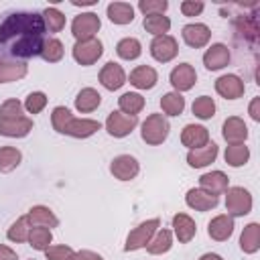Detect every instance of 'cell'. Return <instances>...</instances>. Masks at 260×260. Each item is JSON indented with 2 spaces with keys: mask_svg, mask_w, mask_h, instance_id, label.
Masks as SVG:
<instances>
[{
  "mask_svg": "<svg viewBox=\"0 0 260 260\" xmlns=\"http://www.w3.org/2000/svg\"><path fill=\"white\" fill-rule=\"evenodd\" d=\"M45 22L39 12H10L0 22V51L12 61H26L41 55L45 45Z\"/></svg>",
  "mask_w": 260,
  "mask_h": 260,
  "instance_id": "cell-1",
  "label": "cell"
},
{
  "mask_svg": "<svg viewBox=\"0 0 260 260\" xmlns=\"http://www.w3.org/2000/svg\"><path fill=\"white\" fill-rule=\"evenodd\" d=\"M169 132H171V124H169L167 116H162V114H150L140 124V136L150 146L162 144L169 138Z\"/></svg>",
  "mask_w": 260,
  "mask_h": 260,
  "instance_id": "cell-2",
  "label": "cell"
},
{
  "mask_svg": "<svg viewBox=\"0 0 260 260\" xmlns=\"http://www.w3.org/2000/svg\"><path fill=\"white\" fill-rule=\"evenodd\" d=\"M254 199L252 193L244 187H228L225 189V211L232 217H244L252 211Z\"/></svg>",
  "mask_w": 260,
  "mask_h": 260,
  "instance_id": "cell-3",
  "label": "cell"
},
{
  "mask_svg": "<svg viewBox=\"0 0 260 260\" xmlns=\"http://www.w3.org/2000/svg\"><path fill=\"white\" fill-rule=\"evenodd\" d=\"M160 228V219L158 217H152V219H146L142 223H138L126 238V244H124V252H136L140 248H144L152 236L156 234V230Z\"/></svg>",
  "mask_w": 260,
  "mask_h": 260,
  "instance_id": "cell-4",
  "label": "cell"
},
{
  "mask_svg": "<svg viewBox=\"0 0 260 260\" xmlns=\"http://www.w3.org/2000/svg\"><path fill=\"white\" fill-rule=\"evenodd\" d=\"M71 55L79 65L89 67L104 55V43L98 37L85 39V41H75V45L71 49Z\"/></svg>",
  "mask_w": 260,
  "mask_h": 260,
  "instance_id": "cell-5",
  "label": "cell"
},
{
  "mask_svg": "<svg viewBox=\"0 0 260 260\" xmlns=\"http://www.w3.org/2000/svg\"><path fill=\"white\" fill-rule=\"evenodd\" d=\"M136 126H138V116H130V114H124V112H120V110L110 112L108 118H106V122H104L106 132H108L110 136H114V138H124V136H128Z\"/></svg>",
  "mask_w": 260,
  "mask_h": 260,
  "instance_id": "cell-6",
  "label": "cell"
},
{
  "mask_svg": "<svg viewBox=\"0 0 260 260\" xmlns=\"http://www.w3.org/2000/svg\"><path fill=\"white\" fill-rule=\"evenodd\" d=\"M100 26H102V20L95 12H81L71 20V35L75 37V41L93 39Z\"/></svg>",
  "mask_w": 260,
  "mask_h": 260,
  "instance_id": "cell-7",
  "label": "cell"
},
{
  "mask_svg": "<svg viewBox=\"0 0 260 260\" xmlns=\"http://www.w3.org/2000/svg\"><path fill=\"white\" fill-rule=\"evenodd\" d=\"M177 53H179V43L173 35H160L150 41V55L158 63L173 61L177 57Z\"/></svg>",
  "mask_w": 260,
  "mask_h": 260,
  "instance_id": "cell-8",
  "label": "cell"
},
{
  "mask_svg": "<svg viewBox=\"0 0 260 260\" xmlns=\"http://www.w3.org/2000/svg\"><path fill=\"white\" fill-rule=\"evenodd\" d=\"M169 81H171V85H173V89L177 93L189 91L197 81V71H195V67L191 63H179V65H175L171 69Z\"/></svg>",
  "mask_w": 260,
  "mask_h": 260,
  "instance_id": "cell-9",
  "label": "cell"
},
{
  "mask_svg": "<svg viewBox=\"0 0 260 260\" xmlns=\"http://www.w3.org/2000/svg\"><path fill=\"white\" fill-rule=\"evenodd\" d=\"M110 173L118 181H132L140 173V162L132 154H118L110 162Z\"/></svg>",
  "mask_w": 260,
  "mask_h": 260,
  "instance_id": "cell-10",
  "label": "cell"
},
{
  "mask_svg": "<svg viewBox=\"0 0 260 260\" xmlns=\"http://www.w3.org/2000/svg\"><path fill=\"white\" fill-rule=\"evenodd\" d=\"M181 39H183V43H185L187 47H191V49H201V47H205V45L209 43L211 30H209V26L203 24V22H189V24H185V26L181 28Z\"/></svg>",
  "mask_w": 260,
  "mask_h": 260,
  "instance_id": "cell-11",
  "label": "cell"
},
{
  "mask_svg": "<svg viewBox=\"0 0 260 260\" xmlns=\"http://www.w3.org/2000/svg\"><path fill=\"white\" fill-rule=\"evenodd\" d=\"M221 136L228 144H246L248 140V126L240 116H230L221 124Z\"/></svg>",
  "mask_w": 260,
  "mask_h": 260,
  "instance_id": "cell-12",
  "label": "cell"
},
{
  "mask_svg": "<svg viewBox=\"0 0 260 260\" xmlns=\"http://www.w3.org/2000/svg\"><path fill=\"white\" fill-rule=\"evenodd\" d=\"M100 83L108 89V91H116L126 83V71L120 63L116 61H108L102 69H100Z\"/></svg>",
  "mask_w": 260,
  "mask_h": 260,
  "instance_id": "cell-13",
  "label": "cell"
},
{
  "mask_svg": "<svg viewBox=\"0 0 260 260\" xmlns=\"http://www.w3.org/2000/svg\"><path fill=\"white\" fill-rule=\"evenodd\" d=\"M215 91L225 100H238L244 95L246 85H244L242 77H238L236 73H225L215 79Z\"/></svg>",
  "mask_w": 260,
  "mask_h": 260,
  "instance_id": "cell-14",
  "label": "cell"
},
{
  "mask_svg": "<svg viewBox=\"0 0 260 260\" xmlns=\"http://www.w3.org/2000/svg\"><path fill=\"white\" fill-rule=\"evenodd\" d=\"M230 59H232L230 49L223 43H213L203 53V65H205L207 71H219V69H223L230 63Z\"/></svg>",
  "mask_w": 260,
  "mask_h": 260,
  "instance_id": "cell-15",
  "label": "cell"
},
{
  "mask_svg": "<svg viewBox=\"0 0 260 260\" xmlns=\"http://www.w3.org/2000/svg\"><path fill=\"white\" fill-rule=\"evenodd\" d=\"M185 203H187L191 209H195V211H209V209H215V207H217L219 197L213 195V193L203 191L201 187H193V189L187 191Z\"/></svg>",
  "mask_w": 260,
  "mask_h": 260,
  "instance_id": "cell-16",
  "label": "cell"
},
{
  "mask_svg": "<svg viewBox=\"0 0 260 260\" xmlns=\"http://www.w3.org/2000/svg\"><path fill=\"white\" fill-rule=\"evenodd\" d=\"M234 228H236L234 217L228 213H219V215L211 217V221L207 223V236L215 242H225L234 234Z\"/></svg>",
  "mask_w": 260,
  "mask_h": 260,
  "instance_id": "cell-17",
  "label": "cell"
},
{
  "mask_svg": "<svg viewBox=\"0 0 260 260\" xmlns=\"http://www.w3.org/2000/svg\"><path fill=\"white\" fill-rule=\"evenodd\" d=\"M209 142V130L201 124H187L181 130V144L187 146L189 150L201 148Z\"/></svg>",
  "mask_w": 260,
  "mask_h": 260,
  "instance_id": "cell-18",
  "label": "cell"
},
{
  "mask_svg": "<svg viewBox=\"0 0 260 260\" xmlns=\"http://www.w3.org/2000/svg\"><path fill=\"white\" fill-rule=\"evenodd\" d=\"M219 154V146L215 142H207L205 146L201 148H195V150H189L187 152V162L191 169H203L207 165H211Z\"/></svg>",
  "mask_w": 260,
  "mask_h": 260,
  "instance_id": "cell-19",
  "label": "cell"
},
{
  "mask_svg": "<svg viewBox=\"0 0 260 260\" xmlns=\"http://www.w3.org/2000/svg\"><path fill=\"white\" fill-rule=\"evenodd\" d=\"M173 236L181 242V244H189L195 234H197V225H195V219L187 213H175L173 215Z\"/></svg>",
  "mask_w": 260,
  "mask_h": 260,
  "instance_id": "cell-20",
  "label": "cell"
},
{
  "mask_svg": "<svg viewBox=\"0 0 260 260\" xmlns=\"http://www.w3.org/2000/svg\"><path fill=\"white\" fill-rule=\"evenodd\" d=\"M26 219L30 223V228H57L59 225V217L53 213L51 207L47 205H32L28 211H26Z\"/></svg>",
  "mask_w": 260,
  "mask_h": 260,
  "instance_id": "cell-21",
  "label": "cell"
},
{
  "mask_svg": "<svg viewBox=\"0 0 260 260\" xmlns=\"http://www.w3.org/2000/svg\"><path fill=\"white\" fill-rule=\"evenodd\" d=\"M199 187L203 191H207V193L221 195L230 187V179H228V175L223 171H209V173H203L199 177Z\"/></svg>",
  "mask_w": 260,
  "mask_h": 260,
  "instance_id": "cell-22",
  "label": "cell"
},
{
  "mask_svg": "<svg viewBox=\"0 0 260 260\" xmlns=\"http://www.w3.org/2000/svg\"><path fill=\"white\" fill-rule=\"evenodd\" d=\"M158 81V73L150 65H138L130 71V83L136 89H152Z\"/></svg>",
  "mask_w": 260,
  "mask_h": 260,
  "instance_id": "cell-23",
  "label": "cell"
},
{
  "mask_svg": "<svg viewBox=\"0 0 260 260\" xmlns=\"http://www.w3.org/2000/svg\"><path fill=\"white\" fill-rule=\"evenodd\" d=\"M32 130V120L30 118H20V120H0V134L6 138H24Z\"/></svg>",
  "mask_w": 260,
  "mask_h": 260,
  "instance_id": "cell-24",
  "label": "cell"
},
{
  "mask_svg": "<svg viewBox=\"0 0 260 260\" xmlns=\"http://www.w3.org/2000/svg\"><path fill=\"white\" fill-rule=\"evenodd\" d=\"M28 73V67L24 61H12V59H0V83L18 81Z\"/></svg>",
  "mask_w": 260,
  "mask_h": 260,
  "instance_id": "cell-25",
  "label": "cell"
},
{
  "mask_svg": "<svg viewBox=\"0 0 260 260\" xmlns=\"http://www.w3.org/2000/svg\"><path fill=\"white\" fill-rule=\"evenodd\" d=\"M100 128H102V124L98 120H91V118H73L65 134L67 136H73V138H89Z\"/></svg>",
  "mask_w": 260,
  "mask_h": 260,
  "instance_id": "cell-26",
  "label": "cell"
},
{
  "mask_svg": "<svg viewBox=\"0 0 260 260\" xmlns=\"http://www.w3.org/2000/svg\"><path fill=\"white\" fill-rule=\"evenodd\" d=\"M106 14L114 24H130L134 20V6L130 2H110Z\"/></svg>",
  "mask_w": 260,
  "mask_h": 260,
  "instance_id": "cell-27",
  "label": "cell"
},
{
  "mask_svg": "<svg viewBox=\"0 0 260 260\" xmlns=\"http://www.w3.org/2000/svg\"><path fill=\"white\" fill-rule=\"evenodd\" d=\"M240 250L244 254H256L260 250V223L252 221L244 228L240 236Z\"/></svg>",
  "mask_w": 260,
  "mask_h": 260,
  "instance_id": "cell-28",
  "label": "cell"
},
{
  "mask_svg": "<svg viewBox=\"0 0 260 260\" xmlns=\"http://www.w3.org/2000/svg\"><path fill=\"white\" fill-rule=\"evenodd\" d=\"M100 104H102V95L93 87H83L75 98V110L81 114H89V112L98 110Z\"/></svg>",
  "mask_w": 260,
  "mask_h": 260,
  "instance_id": "cell-29",
  "label": "cell"
},
{
  "mask_svg": "<svg viewBox=\"0 0 260 260\" xmlns=\"http://www.w3.org/2000/svg\"><path fill=\"white\" fill-rule=\"evenodd\" d=\"M148 254L152 256H160V254H167L171 248H173V232L171 230H162L158 228L156 234L152 236V240L144 246Z\"/></svg>",
  "mask_w": 260,
  "mask_h": 260,
  "instance_id": "cell-30",
  "label": "cell"
},
{
  "mask_svg": "<svg viewBox=\"0 0 260 260\" xmlns=\"http://www.w3.org/2000/svg\"><path fill=\"white\" fill-rule=\"evenodd\" d=\"M144 104L146 102L138 91H126L118 98V110L124 114H130V116H138L144 110Z\"/></svg>",
  "mask_w": 260,
  "mask_h": 260,
  "instance_id": "cell-31",
  "label": "cell"
},
{
  "mask_svg": "<svg viewBox=\"0 0 260 260\" xmlns=\"http://www.w3.org/2000/svg\"><path fill=\"white\" fill-rule=\"evenodd\" d=\"M116 53L124 61H134V59H138L142 55V45H140V41L136 37H124V39L118 41Z\"/></svg>",
  "mask_w": 260,
  "mask_h": 260,
  "instance_id": "cell-32",
  "label": "cell"
},
{
  "mask_svg": "<svg viewBox=\"0 0 260 260\" xmlns=\"http://www.w3.org/2000/svg\"><path fill=\"white\" fill-rule=\"evenodd\" d=\"M142 26L146 32H150L152 37H160V35H169L171 28V18L165 14H148L142 20Z\"/></svg>",
  "mask_w": 260,
  "mask_h": 260,
  "instance_id": "cell-33",
  "label": "cell"
},
{
  "mask_svg": "<svg viewBox=\"0 0 260 260\" xmlns=\"http://www.w3.org/2000/svg\"><path fill=\"white\" fill-rule=\"evenodd\" d=\"M223 158L234 169L244 167L250 160V148L246 144H228L225 146V152H223Z\"/></svg>",
  "mask_w": 260,
  "mask_h": 260,
  "instance_id": "cell-34",
  "label": "cell"
},
{
  "mask_svg": "<svg viewBox=\"0 0 260 260\" xmlns=\"http://www.w3.org/2000/svg\"><path fill=\"white\" fill-rule=\"evenodd\" d=\"M160 110H162V116H179V114H183V110H185L183 93H177V91L165 93L160 98Z\"/></svg>",
  "mask_w": 260,
  "mask_h": 260,
  "instance_id": "cell-35",
  "label": "cell"
},
{
  "mask_svg": "<svg viewBox=\"0 0 260 260\" xmlns=\"http://www.w3.org/2000/svg\"><path fill=\"white\" fill-rule=\"evenodd\" d=\"M28 246L32 248V250H39V252H45L49 246H51V242H53V232L49 230V228H30V232H28Z\"/></svg>",
  "mask_w": 260,
  "mask_h": 260,
  "instance_id": "cell-36",
  "label": "cell"
},
{
  "mask_svg": "<svg viewBox=\"0 0 260 260\" xmlns=\"http://www.w3.org/2000/svg\"><path fill=\"white\" fill-rule=\"evenodd\" d=\"M22 160V152L16 146H0V173L14 171Z\"/></svg>",
  "mask_w": 260,
  "mask_h": 260,
  "instance_id": "cell-37",
  "label": "cell"
},
{
  "mask_svg": "<svg viewBox=\"0 0 260 260\" xmlns=\"http://www.w3.org/2000/svg\"><path fill=\"white\" fill-rule=\"evenodd\" d=\"M41 16H43V22H45V30H49V32H59V30L65 28V14H63L59 8L49 6V8H45V10L41 12Z\"/></svg>",
  "mask_w": 260,
  "mask_h": 260,
  "instance_id": "cell-38",
  "label": "cell"
},
{
  "mask_svg": "<svg viewBox=\"0 0 260 260\" xmlns=\"http://www.w3.org/2000/svg\"><path fill=\"white\" fill-rule=\"evenodd\" d=\"M65 55V47L59 39L51 37V39H45V45H43V51H41V57L47 61V63H59Z\"/></svg>",
  "mask_w": 260,
  "mask_h": 260,
  "instance_id": "cell-39",
  "label": "cell"
},
{
  "mask_svg": "<svg viewBox=\"0 0 260 260\" xmlns=\"http://www.w3.org/2000/svg\"><path fill=\"white\" fill-rule=\"evenodd\" d=\"M215 102H213V98H209V95H199V98H195V102H193V106H191V112L199 118V120H211L213 116H215Z\"/></svg>",
  "mask_w": 260,
  "mask_h": 260,
  "instance_id": "cell-40",
  "label": "cell"
},
{
  "mask_svg": "<svg viewBox=\"0 0 260 260\" xmlns=\"http://www.w3.org/2000/svg\"><path fill=\"white\" fill-rule=\"evenodd\" d=\"M71 120H73V114H71L69 108H65V106L53 108V112H51V124H53V130L55 132L65 134L67 128H69V124H71Z\"/></svg>",
  "mask_w": 260,
  "mask_h": 260,
  "instance_id": "cell-41",
  "label": "cell"
},
{
  "mask_svg": "<svg viewBox=\"0 0 260 260\" xmlns=\"http://www.w3.org/2000/svg\"><path fill=\"white\" fill-rule=\"evenodd\" d=\"M28 232H30V223H28L26 215H22V217H18V219L8 228L6 238H8L10 242H14V244H22V242L28 240Z\"/></svg>",
  "mask_w": 260,
  "mask_h": 260,
  "instance_id": "cell-42",
  "label": "cell"
},
{
  "mask_svg": "<svg viewBox=\"0 0 260 260\" xmlns=\"http://www.w3.org/2000/svg\"><path fill=\"white\" fill-rule=\"evenodd\" d=\"M24 118V106L16 98H10L2 102L0 106V120H20Z\"/></svg>",
  "mask_w": 260,
  "mask_h": 260,
  "instance_id": "cell-43",
  "label": "cell"
},
{
  "mask_svg": "<svg viewBox=\"0 0 260 260\" xmlns=\"http://www.w3.org/2000/svg\"><path fill=\"white\" fill-rule=\"evenodd\" d=\"M47 102H49V98H47L45 91H30V93L26 95V100L22 102V106H24V110H26L28 114H41V112L45 110Z\"/></svg>",
  "mask_w": 260,
  "mask_h": 260,
  "instance_id": "cell-44",
  "label": "cell"
},
{
  "mask_svg": "<svg viewBox=\"0 0 260 260\" xmlns=\"http://www.w3.org/2000/svg\"><path fill=\"white\" fill-rule=\"evenodd\" d=\"M169 8V2L167 0H140L138 2V10L148 16V14H165Z\"/></svg>",
  "mask_w": 260,
  "mask_h": 260,
  "instance_id": "cell-45",
  "label": "cell"
},
{
  "mask_svg": "<svg viewBox=\"0 0 260 260\" xmlns=\"http://www.w3.org/2000/svg\"><path fill=\"white\" fill-rule=\"evenodd\" d=\"M73 248L71 246H65V244H57V246H49L45 250V256L47 260H71L73 256Z\"/></svg>",
  "mask_w": 260,
  "mask_h": 260,
  "instance_id": "cell-46",
  "label": "cell"
},
{
  "mask_svg": "<svg viewBox=\"0 0 260 260\" xmlns=\"http://www.w3.org/2000/svg\"><path fill=\"white\" fill-rule=\"evenodd\" d=\"M179 8H181L183 16H199V14L203 12L205 4H203L201 0H183Z\"/></svg>",
  "mask_w": 260,
  "mask_h": 260,
  "instance_id": "cell-47",
  "label": "cell"
},
{
  "mask_svg": "<svg viewBox=\"0 0 260 260\" xmlns=\"http://www.w3.org/2000/svg\"><path fill=\"white\" fill-rule=\"evenodd\" d=\"M71 260H104V256H100L93 250H77V252H73Z\"/></svg>",
  "mask_w": 260,
  "mask_h": 260,
  "instance_id": "cell-48",
  "label": "cell"
},
{
  "mask_svg": "<svg viewBox=\"0 0 260 260\" xmlns=\"http://www.w3.org/2000/svg\"><path fill=\"white\" fill-rule=\"evenodd\" d=\"M248 114L254 122H260V98H252V102L248 106Z\"/></svg>",
  "mask_w": 260,
  "mask_h": 260,
  "instance_id": "cell-49",
  "label": "cell"
},
{
  "mask_svg": "<svg viewBox=\"0 0 260 260\" xmlns=\"http://www.w3.org/2000/svg\"><path fill=\"white\" fill-rule=\"evenodd\" d=\"M0 260H18V256L10 246L0 244Z\"/></svg>",
  "mask_w": 260,
  "mask_h": 260,
  "instance_id": "cell-50",
  "label": "cell"
},
{
  "mask_svg": "<svg viewBox=\"0 0 260 260\" xmlns=\"http://www.w3.org/2000/svg\"><path fill=\"white\" fill-rule=\"evenodd\" d=\"M199 260H223V258L219 254H215V252H205V254L199 256Z\"/></svg>",
  "mask_w": 260,
  "mask_h": 260,
  "instance_id": "cell-51",
  "label": "cell"
},
{
  "mask_svg": "<svg viewBox=\"0 0 260 260\" xmlns=\"http://www.w3.org/2000/svg\"><path fill=\"white\" fill-rule=\"evenodd\" d=\"M71 4H73V6H93L95 0H87V2H77V0H73Z\"/></svg>",
  "mask_w": 260,
  "mask_h": 260,
  "instance_id": "cell-52",
  "label": "cell"
}]
</instances>
